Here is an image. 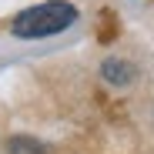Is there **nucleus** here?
<instances>
[{
    "label": "nucleus",
    "mask_w": 154,
    "mask_h": 154,
    "mask_svg": "<svg viewBox=\"0 0 154 154\" xmlns=\"http://www.w3.org/2000/svg\"><path fill=\"white\" fill-rule=\"evenodd\" d=\"M74 20H77V7L74 4H67V0H47V4L20 10L14 17V23H10V30L17 37L37 40V37H54V34L67 30Z\"/></svg>",
    "instance_id": "obj_1"
},
{
    "label": "nucleus",
    "mask_w": 154,
    "mask_h": 154,
    "mask_svg": "<svg viewBox=\"0 0 154 154\" xmlns=\"http://www.w3.org/2000/svg\"><path fill=\"white\" fill-rule=\"evenodd\" d=\"M100 74H104V81L107 84H117V87H124V84H131L134 81V64H127V60H104V67H100Z\"/></svg>",
    "instance_id": "obj_2"
},
{
    "label": "nucleus",
    "mask_w": 154,
    "mask_h": 154,
    "mask_svg": "<svg viewBox=\"0 0 154 154\" xmlns=\"http://www.w3.org/2000/svg\"><path fill=\"white\" fill-rule=\"evenodd\" d=\"M7 151L10 154H44V147L37 141H30V137H10L7 141Z\"/></svg>",
    "instance_id": "obj_3"
}]
</instances>
